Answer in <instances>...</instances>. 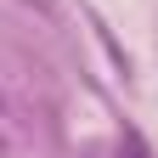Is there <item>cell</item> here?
I'll list each match as a JSON object with an SVG mask.
<instances>
[{
    "instance_id": "cell-1",
    "label": "cell",
    "mask_w": 158,
    "mask_h": 158,
    "mask_svg": "<svg viewBox=\"0 0 158 158\" xmlns=\"http://www.w3.org/2000/svg\"><path fill=\"white\" fill-rule=\"evenodd\" d=\"M124 158H152V152H147V141H141V135H135V130L124 135Z\"/></svg>"
}]
</instances>
